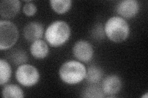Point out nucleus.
Masks as SVG:
<instances>
[{
  "mask_svg": "<svg viewBox=\"0 0 148 98\" xmlns=\"http://www.w3.org/2000/svg\"><path fill=\"white\" fill-rule=\"evenodd\" d=\"M71 35V29L68 23L62 20L52 22L45 32L46 43L53 47H59L66 44Z\"/></svg>",
  "mask_w": 148,
  "mask_h": 98,
  "instance_id": "nucleus-1",
  "label": "nucleus"
},
{
  "mask_svg": "<svg viewBox=\"0 0 148 98\" xmlns=\"http://www.w3.org/2000/svg\"><path fill=\"white\" fill-rule=\"evenodd\" d=\"M86 68L79 61H67L62 64L59 71L61 80L69 85H75L84 80Z\"/></svg>",
  "mask_w": 148,
  "mask_h": 98,
  "instance_id": "nucleus-2",
  "label": "nucleus"
},
{
  "mask_svg": "<svg viewBox=\"0 0 148 98\" xmlns=\"http://www.w3.org/2000/svg\"><path fill=\"white\" fill-rule=\"evenodd\" d=\"M104 30L105 35L114 43H122L129 36L130 29L128 23L120 16H113L106 21Z\"/></svg>",
  "mask_w": 148,
  "mask_h": 98,
  "instance_id": "nucleus-3",
  "label": "nucleus"
},
{
  "mask_svg": "<svg viewBox=\"0 0 148 98\" xmlns=\"http://www.w3.org/2000/svg\"><path fill=\"white\" fill-rule=\"evenodd\" d=\"M18 31L14 23L9 20L0 21V50H6L16 44Z\"/></svg>",
  "mask_w": 148,
  "mask_h": 98,
  "instance_id": "nucleus-4",
  "label": "nucleus"
},
{
  "mask_svg": "<svg viewBox=\"0 0 148 98\" xmlns=\"http://www.w3.org/2000/svg\"><path fill=\"white\" fill-rule=\"evenodd\" d=\"M16 78L17 82L25 87L35 85L40 80V73L34 66L24 64L16 70Z\"/></svg>",
  "mask_w": 148,
  "mask_h": 98,
  "instance_id": "nucleus-5",
  "label": "nucleus"
},
{
  "mask_svg": "<svg viewBox=\"0 0 148 98\" xmlns=\"http://www.w3.org/2000/svg\"><path fill=\"white\" fill-rule=\"evenodd\" d=\"M72 53L79 62L88 63L93 57L94 50L91 44L86 41H78L73 45Z\"/></svg>",
  "mask_w": 148,
  "mask_h": 98,
  "instance_id": "nucleus-6",
  "label": "nucleus"
},
{
  "mask_svg": "<svg viewBox=\"0 0 148 98\" xmlns=\"http://www.w3.org/2000/svg\"><path fill=\"white\" fill-rule=\"evenodd\" d=\"M101 87L105 95L114 97L122 89L121 78L116 74H111L103 79Z\"/></svg>",
  "mask_w": 148,
  "mask_h": 98,
  "instance_id": "nucleus-7",
  "label": "nucleus"
},
{
  "mask_svg": "<svg viewBox=\"0 0 148 98\" xmlns=\"http://www.w3.org/2000/svg\"><path fill=\"white\" fill-rule=\"evenodd\" d=\"M140 9V3L136 0H123L118 3L115 10L120 17L131 18L138 14Z\"/></svg>",
  "mask_w": 148,
  "mask_h": 98,
  "instance_id": "nucleus-8",
  "label": "nucleus"
},
{
  "mask_svg": "<svg viewBox=\"0 0 148 98\" xmlns=\"http://www.w3.org/2000/svg\"><path fill=\"white\" fill-rule=\"evenodd\" d=\"M44 34L43 25L38 22H31L25 25L23 30V35L26 41L33 42L39 40Z\"/></svg>",
  "mask_w": 148,
  "mask_h": 98,
  "instance_id": "nucleus-9",
  "label": "nucleus"
},
{
  "mask_svg": "<svg viewBox=\"0 0 148 98\" xmlns=\"http://www.w3.org/2000/svg\"><path fill=\"white\" fill-rule=\"evenodd\" d=\"M21 3L18 0H3L0 3V15L3 18H11L19 12Z\"/></svg>",
  "mask_w": 148,
  "mask_h": 98,
  "instance_id": "nucleus-10",
  "label": "nucleus"
},
{
  "mask_svg": "<svg viewBox=\"0 0 148 98\" xmlns=\"http://www.w3.org/2000/svg\"><path fill=\"white\" fill-rule=\"evenodd\" d=\"M30 50L31 55L36 59L45 58L49 52L47 43L41 39L33 42L30 45Z\"/></svg>",
  "mask_w": 148,
  "mask_h": 98,
  "instance_id": "nucleus-11",
  "label": "nucleus"
},
{
  "mask_svg": "<svg viewBox=\"0 0 148 98\" xmlns=\"http://www.w3.org/2000/svg\"><path fill=\"white\" fill-rule=\"evenodd\" d=\"M103 71L100 67L96 65H91L86 69L85 79L90 84H96L103 78Z\"/></svg>",
  "mask_w": 148,
  "mask_h": 98,
  "instance_id": "nucleus-12",
  "label": "nucleus"
},
{
  "mask_svg": "<svg viewBox=\"0 0 148 98\" xmlns=\"http://www.w3.org/2000/svg\"><path fill=\"white\" fill-rule=\"evenodd\" d=\"M2 96L4 98H22L24 97V91L21 88L14 84L4 85L2 90Z\"/></svg>",
  "mask_w": 148,
  "mask_h": 98,
  "instance_id": "nucleus-13",
  "label": "nucleus"
},
{
  "mask_svg": "<svg viewBox=\"0 0 148 98\" xmlns=\"http://www.w3.org/2000/svg\"><path fill=\"white\" fill-rule=\"evenodd\" d=\"M12 75L11 65L6 59H0V85L3 86L10 80Z\"/></svg>",
  "mask_w": 148,
  "mask_h": 98,
  "instance_id": "nucleus-14",
  "label": "nucleus"
},
{
  "mask_svg": "<svg viewBox=\"0 0 148 98\" xmlns=\"http://www.w3.org/2000/svg\"><path fill=\"white\" fill-rule=\"evenodd\" d=\"M50 5L53 10L58 14H63L70 10L72 1L71 0H51Z\"/></svg>",
  "mask_w": 148,
  "mask_h": 98,
  "instance_id": "nucleus-15",
  "label": "nucleus"
},
{
  "mask_svg": "<svg viewBox=\"0 0 148 98\" xmlns=\"http://www.w3.org/2000/svg\"><path fill=\"white\" fill-rule=\"evenodd\" d=\"M106 95L104 93L101 87L92 85L86 87L83 90L82 96L83 97H91V98H98L103 97Z\"/></svg>",
  "mask_w": 148,
  "mask_h": 98,
  "instance_id": "nucleus-16",
  "label": "nucleus"
},
{
  "mask_svg": "<svg viewBox=\"0 0 148 98\" xmlns=\"http://www.w3.org/2000/svg\"><path fill=\"white\" fill-rule=\"evenodd\" d=\"M12 63L16 65H22L25 64L28 57L26 52L22 50H16L12 53L11 56Z\"/></svg>",
  "mask_w": 148,
  "mask_h": 98,
  "instance_id": "nucleus-17",
  "label": "nucleus"
},
{
  "mask_svg": "<svg viewBox=\"0 0 148 98\" xmlns=\"http://www.w3.org/2000/svg\"><path fill=\"white\" fill-rule=\"evenodd\" d=\"M23 12L27 17H32L35 16L37 12V7L35 4L31 1H26L23 7Z\"/></svg>",
  "mask_w": 148,
  "mask_h": 98,
  "instance_id": "nucleus-18",
  "label": "nucleus"
},
{
  "mask_svg": "<svg viewBox=\"0 0 148 98\" xmlns=\"http://www.w3.org/2000/svg\"><path fill=\"white\" fill-rule=\"evenodd\" d=\"M92 35L93 38L97 40L103 39L104 38V36H106L103 25L99 24L95 26L93 30H92Z\"/></svg>",
  "mask_w": 148,
  "mask_h": 98,
  "instance_id": "nucleus-19",
  "label": "nucleus"
},
{
  "mask_svg": "<svg viewBox=\"0 0 148 98\" xmlns=\"http://www.w3.org/2000/svg\"><path fill=\"white\" fill-rule=\"evenodd\" d=\"M147 96H148V93H147V92H146V93H145V95H143V96H141V97H143V98H147Z\"/></svg>",
  "mask_w": 148,
  "mask_h": 98,
  "instance_id": "nucleus-20",
  "label": "nucleus"
}]
</instances>
